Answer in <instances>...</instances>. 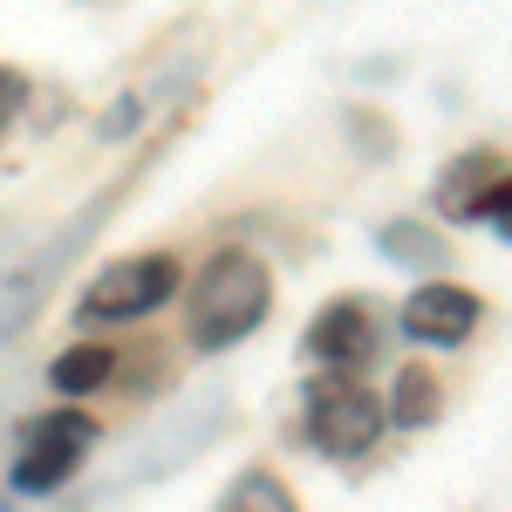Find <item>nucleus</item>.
I'll use <instances>...</instances> for the list:
<instances>
[{
	"label": "nucleus",
	"mask_w": 512,
	"mask_h": 512,
	"mask_svg": "<svg viewBox=\"0 0 512 512\" xmlns=\"http://www.w3.org/2000/svg\"><path fill=\"white\" fill-rule=\"evenodd\" d=\"M478 294L472 287H451V280H431V287H417L410 301H403V335L410 342H431V349H451V342H465L478 328Z\"/></svg>",
	"instance_id": "423d86ee"
},
{
	"label": "nucleus",
	"mask_w": 512,
	"mask_h": 512,
	"mask_svg": "<svg viewBox=\"0 0 512 512\" xmlns=\"http://www.w3.org/2000/svg\"><path fill=\"white\" fill-rule=\"evenodd\" d=\"M219 512H301V506H294V492H287L274 472H260V465H253V472L233 478V492L219 499Z\"/></svg>",
	"instance_id": "9d476101"
},
{
	"label": "nucleus",
	"mask_w": 512,
	"mask_h": 512,
	"mask_svg": "<svg viewBox=\"0 0 512 512\" xmlns=\"http://www.w3.org/2000/svg\"><path fill=\"white\" fill-rule=\"evenodd\" d=\"M376 246L390 253L396 267H444L451 253H444V239L431 233V226H417V219H396V226H383L376 233Z\"/></svg>",
	"instance_id": "1a4fd4ad"
},
{
	"label": "nucleus",
	"mask_w": 512,
	"mask_h": 512,
	"mask_svg": "<svg viewBox=\"0 0 512 512\" xmlns=\"http://www.w3.org/2000/svg\"><path fill=\"white\" fill-rule=\"evenodd\" d=\"M301 349L315 355L328 376L362 369V362L376 355V308H369V301H355V294L328 301V308L315 315V328H308V342H301Z\"/></svg>",
	"instance_id": "39448f33"
},
{
	"label": "nucleus",
	"mask_w": 512,
	"mask_h": 512,
	"mask_svg": "<svg viewBox=\"0 0 512 512\" xmlns=\"http://www.w3.org/2000/svg\"><path fill=\"white\" fill-rule=\"evenodd\" d=\"M437 410H444L437 376L431 369H403V376H396V424H403V431H424V424H437Z\"/></svg>",
	"instance_id": "9b49d317"
},
{
	"label": "nucleus",
	"mask_w": 512,
	"mask_h": 512,
	"mask_svg": "<svg viewBox=\"0 0 512 512\" xmlns=\"http://www.w3.org/2000/svg\"><path fill=\"white\" fill-rule=\"evenodd\" d=\"M89 444H96V431H89V417H76V410L35 417L28 437H21V458H14V492H21V499L62 492V485L76 478V465H82Z\"/></svg>",
	"instance_id": "20e7f679"
},
{
	"label": "nucleus",
	"mask_w": 512,
	"mask_h": 512,
	"mask_svg": "<svg viewBox=\"0 0 512 512\" xmlns=\"http://www.w3.org/2000/svg\"><path fill=\"white\" fill-rule=\"evenodd\" d=\"M274 308V274H267V260L260 253H246V246H226V253H212L192 280V349L198 355H219L246 342L260 321Z\"/></svg>",
	"instance_id": "f257e3e1"
},
{
	"label": "nucleus",
	"mask_w": 512,
	"mask_h": 512,
	"mask_svg": "<svg viewBox=\"0 0 512 512\" xmlns=\"http://www.w3.org/2000/svg\"><path fill=\"white\" fill-rule=\"evenodd\" d=\"M14 110H21V76H7V69H0V130H7Z\"/></svg>",
	"instance_id": "ddd939ff"
},
{
	"label": "nucleus",
	"mask_w": 512,
	"mask_h": 512,
	"mask_svg": "<svg viewBox=\"0 0 512 512\" xmlns=\"http://www.w3.org/2000/svg\"><path fill=\"white\" fill-rule=\"evenodd\" d=\"M472 219H485V226H499V233L512 239V178H499L492 192L478 198V212H472Z\"/></svg>",
	"instance_id": "f8f14e48"
},
{
	"label": "nucleus",
	"mask_w": 512,
	"mask_h": 512,
	"mask_svg": "<svg viewBox=\"0 0 512 512\" xmlns=\"http://www.w3.org/2000/svg\"><path fill=\"white\" fill-rule=\"evenodd\" d=\"M171 294H178V260L171 253L110 260L82 287V321H144V315H158Z\"/></svg>",
	"instance_id": "f03ea898"
},
{
	"label": "nucleus",
	"mask_w": 512,
	"mask_h": 512,
	"mask_svg": "<svg viewBox=\"0 0 512 512\" xmlns=\"http://www.w3.org/2000/svg\"><path fill=\"white\" fill-rule=\"evenodd\" d=\"M110 369H117V355L96 349V342H82V349H62V355H55L48 383H55L62 396H89V390H103V383H110Z\"/></svg>",
	"instance_id": "6e6552de"
},
{
	"label": "nucleus",
	"mask_w": 512,
	"mask_h": 512,
	"mask_svg": "<svg viewBox=\"0 0 512 512\" xmlns=\"http://www.w3.org/2000/svg\"><path fill=\"white\" fill-rule=\"evenodd\" d=\"M499 178H512L506 164H499V151H465V158L437 178V212H444V219H472L478 198L492 192Z\"/></svg>",
	"instance_id": "0eeeda50"
},
{
	"label": "nucleus",
	"mask_w": 512,
	"mask_h": 512,
	"mask_svg": "<svg viewBox=\"0 0 512 512\" xmlns=\"http://www.w3.org/2000/svg\"><path fill=\"white\" fill-rule=\"evenodd\" d=\"M376 431H383V410L355 376H321L308 390V444L321 458H362Z\"/></svg>",
	"instance_id": "7ed1b4c3"
}]
</instances>
